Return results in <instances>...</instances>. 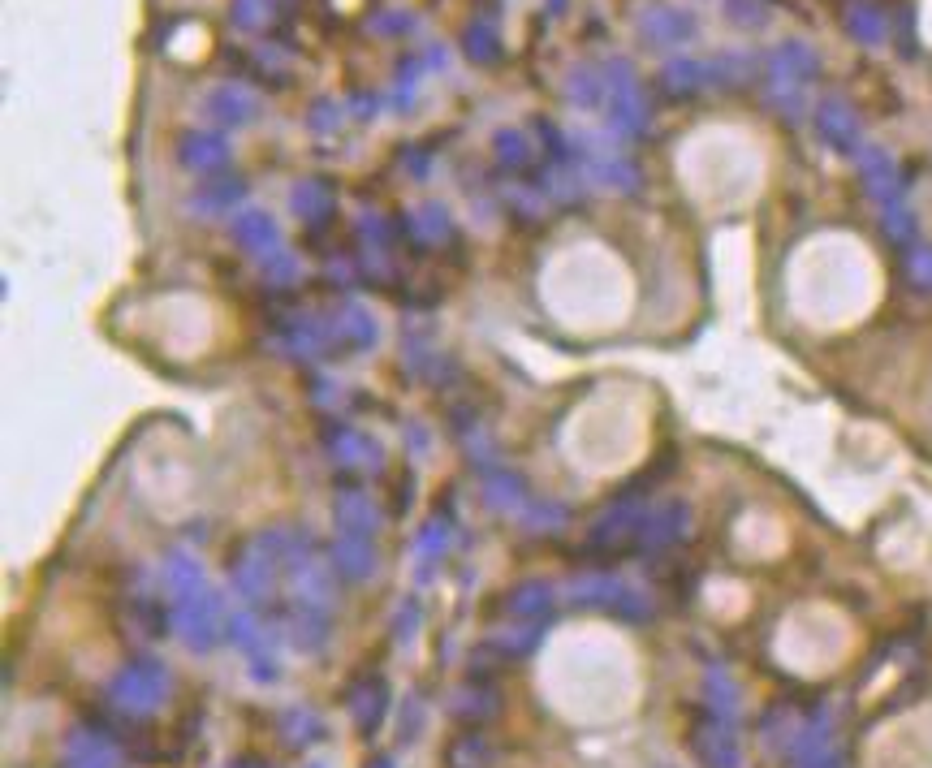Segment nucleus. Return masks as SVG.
Segmentation results:
<instances>
[{"mask_svg": "<svg viewBox=\"0 0 932 768\" xmlns=\"http://www.w3.org/2000/svg\"><path fill=\"white\" fill-rule=\"evenodd\" d=\"M889 298V272L868 238L851 229H820L786 255L781 311L799 333L838 341L876 320Z\"/></svg>", "mask_w": 932, "mask_h": 768, "instance_id": "nucleus-1", "label": "nucleus"}, {"mask_svg": "<svg viewBox=\"0 0 932 768\" xmlns=\"http://www.w3.org/2000/svg\"><path fill=\"white\" fill-rule=\"evenodd\" d=\"M536 294L548 324H557L570 341H609L626 333L643 303L635 264L600 238L566 242L548 255Z\"/></svg>", "mask_w": 932, "mask_h": 768, "instance_id": "nucleus-2", "label": "nucleus"}, {"mask_svg": "<svg viewBox=\"0 0 932 768\" xmlns=\"http://www.w3.org/2000/svg\"><path fill=\"white\" fill-rule=\"evenodd\" d=\"M656 441V397L639 380L596 384L561 423V458L583 484H613L639 471Z\"/></svg>", "mask_w": 932, "mask_h": 768, "instance_id": "nucleus-3", "label": "nucleus"}, {"mask_svg": "<svg viewBox=\"0 0 932 768\" xmlns=\"http://www.w3.org/2000/svg\"><path fill=\"white\" fill-rule=\"evenodd\" d=\"M769 164L756 139L730 126H712L691 139L682 156V186L699 212L708 216H738L764 195Z\"/></svg>", "mask_w": 932, "mask_h": 768, "instance_id": "nucleus-4", "label": "nucleus"}, {"mask_svg": "<svg viewBox=\"0 0 932 768\" xmlns=\"http://www.w3.org/2000/svg\"><path fill=\"white\" fill-rule=\"evenodd\" d=\"M920 419H924V432H928V441H932V372L924 380V397H920Z\"/></svg>", "mask_w": 932, "mask_h": 768, "instance_id": "nucleus-5", "label": "nucleus"}]
</instances>
